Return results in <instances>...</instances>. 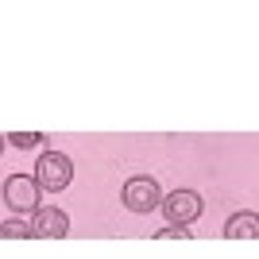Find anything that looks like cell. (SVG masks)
<instances>
[{"instance_id": "obj_4", "label": "cell", "mask_w": 259, "mask_h": 259, "mask_svg": "<svg viewBox=\"0 0 259 259\" xmlns=\"http://www.w3.org/2000/svg\"><path fill=\"white\" fill-rule=\"evenodd\" d=\"M162 213H166V221H170V225H178V228H190L197 221V217H201V197L194 194V190H174V194H166L162 197Z\"/></svg>"}, {"instance_id": "obj_3", "label": "cell", "mask_w": 259, "mask_h": 259, "mask_svg": "<svg viewBox=\"0 0 259 259\" xmlns=\"http://www.w3.org/2000/svg\"><path fill=\"white\" fill-rule=\"evenodd\" d=\"M4 201H8L12 213H35L39 209V186H35V178H27V174H8L4 178Z\"/></svg>"}, {"instance_id": "obj_7", "label": "cell", "mask_w": 259, "mask_h": 259, "mask_svg": "<svg viewBox=\"0 0 259 259\" xmlns=\"http://www.w3.org/2000/svg\"><path fill=\"white\" fill-rule=\"evenodd\" d=\"M27 236H31V225L23 217H12V221L0 225V240H27Z\"/></svg>"}, {"instance_id": "obj_10", "label": "cell", "mask_w": 259, "mask_h": 259, "mask_svg": "<svg viewBox=\"0 0 259 259\" xmlns=\"http://www.w3.org/2000/svg\"><path fill=\"white\" fill-rule=\"evenodd\" d=\"M4 147H8V143H4V136H0V151H4Z\"/></svg>"}, {"instance_id": "obj_1", "label": "cell", "mask_w": 259, "mask_h": 259, "mask_svg": "<svg viewBox=\"0 0 259 259\" xmlns=\"http://www.w3.org/2000/svg\"><path fill=\"white\" fill-rule=\"evenodd\" d=\"M31 178H35L39 190L58 194V190H66V186L74 182V162H70V155H62V151H47V155H39Z\"/></svg>"}, {"instance_id": "obj_5", "label": "cell", "mask_w": 259, "mask_h": 259, "mask_svg": "<svg viewBox=\"0 0 259 259\" xmlns=\"http://www.w3.org/2000/svg\"><path fill=\"white\" fill-rule=\"evenodd\" d=\"M31 236H43V240H62L70 236V217L54 205H39L31 213Z\"/></svg>"}, {"instance_id": "obj_9", "label": "cell", "mask_w": 259, "mask_h": 259, "mask_svg": "<svg viewBox=\"0 0 259 259\" xmlns=\"http://www.w3.org/2000/svg\"><path fill=\"white\" fill-rule=\"evenodd\" d=\"M155 236H159V240H190L194 232H190V228H178V225H166V228H159Z\"/></svg>"}, {"instance_id": "obj_2", "label": "cell", "mask_w": 259, "mask_h": 259, "mask_svg": "<svg viewBox=\"0 0 259 259\" xmlns=\"http://www.w3.org/2000/svg\"><path fill=\"white\" fill-rule=\"evenodd\" d=\"M124 205L132 209V213H151V209L162 205V190L155 178H147V174H136V178H128L124 182Z\"/></svg>"}, {"instance_id": "obj_6", "label": "cell", "mask_w": 259, "mask_h": 259, "mask_svg": "<svg viewBox=\"0 0 259 259\" xmlns=\"http://www.w3.org/2000/svg\"><path fill=\"white\" fill-rule=\"evenodd\" d=\"M225 236L228 240H255L259 236V217L255 213H236L225 225Z\"/></svg>"}, {"instance_id": "obj_8", "label": "cell", "mask_w": 259, "mask_h": 259, "mask_svg": "<svg viewBox=\"0 0 259 259\" xmlns=\"http://www.w3.org/2000/svg\"><path fill=\"white\" fill-rule=\"evenodd\" d=\"M47 136H39V132H12V136H4V143H12V147H20V151H27V147H39Z\"/></svg>"}]
</instances>
